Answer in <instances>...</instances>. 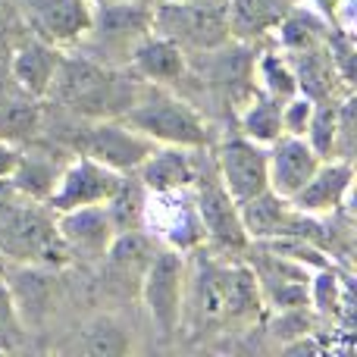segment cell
I'll list each match as a JSON object with an SVG mask.
<instances>
[{"label": "cell", "mask_w": 357, "mask_h": 357, "mask_svg": "<svg viewBox=\"0 0 357 357\" xmlns=\"http://www.w3.org/2000/svg\"><path fill=\"white\" fill-rule=\"evenodd\" d=\"M260 285L257 273L241 264H220V260H197L188 270L185 285V314L191 310L195 323H226L245 320L260 310Z\"/></svg>", "instance_id": "obj_1"}, {"label": "cell", "mask_w": 357, "mask_h": 357, "mask_svg": "<svg viewBox=\"0 0 357 357\" xmlns=\"http://www.w3.org/2000/svg\"><path fill=\"white\" fill-rule=\"evenodd\" d=\"M0 251L6 260L60 266L69 251L56 232V216L44 201L16 191L10 182H0Z\"/></svg>", "instance_id": "obj_2"}, {"label": "cell", "mask_w": 357, "mask_h": 357, "mask_svg": "<svg viewBox=\"0 0 357 357\" xmlns=\"http://www.w3.org/2000/svg\"><path fill=\"white\" fill-rule=\"evenodd\" d=\"M126 123L157 144H176L191 151H204L210 144V129L197 116V110L160 82H144L142 88H135V98L126 110Z\"/></svg>", "instance_id": "obj_3"}, {"label": "cell", "mask_w": 357, "mask_h": 357, "mask_svg": "<svg viewBox=\"0 0 357 357\" xmlns=\"http://www.w3.org/2000/svg\"><path fill=\"white\" fill-rule=\"evenodd\" d=\"M151 31L176 41L182 50H220L232 41L226 0H154Z\"/></svg>", "instance_id": "obj_4"}, {"label": "cell", "mask_w": 357, "mask_h": 357, "mask_svg": "<svg viewBox=\"0 0 357 357\" xmlns=\"http://www.w3.org/2000/svg\"><path fill=\"white\" fill-rule=\"evenodd\" d=\"M50 91H56V98L69 110L91 119L110 116L113 107L129 110L132 98H135V91H123V82L116 79L110 66H100L91 56H60V69H56Z\"/></svg>", "instance_id": "obj_5"}, {"label": "cell", "mask_w": 357, "mask_h": 357, "mask_svg": "<svg viewBox=\"0 0 357 357\" xmlns=\"http://www.w3.org/2000/svg\"><path fill=\"white\" fill-rule=\"evenodd\" d=\"M185 285H188V257L176 248H160L142 273V298L163 335H173L185 320Z\"/></svg>", "instance_id": "obj_6"}, {"label": "cell", "mask_w": 357, "mask_h": 357, "mask_svg": "<svg viewBox=\"0 0 357 357\" xmlns=\"http://www.w3.org/2000/svg\"><path fill=\"white\" fill-rule=\"evenodd\" d=\"M195 188V185H191ZM148 191V204H144V229L154 238H160L167 248L188 254L207 241L197 216L195 191Z\"/></svg>", "instance_id": "obj_7"}, {"label": "cell", "mask_w": 357, "mask_h": 357, "mask_svg": "<svg viewBox=\"0 0 357 357\" xmlns=\"http://www.w3.org/2000/svg\"><path fill=\"white\" fill-rule=\"evenodd\" d=\"M157 151V142H151L144 132L129 126L126 119H98L82 138V154L94 157L98 163L129 176Z\"/></svg>", "instance_id": "obj_8"}, {"label": "cell", "mask_w": 357, "mask_h": 357, "mask_svg": "<svg viewBox=\"0 0 357 357\" xmlns=\"http://www.w3.org/2000/svg\"><path fill=\"white\" fill-rule=\"evenodd\" d=\"M119 182H123V173L104 167L88 154H79L60 169V178H56L54 191L47 197V207L54 213H63V210L73 207L107 204V197L119 188Z\"/></svg>", "instance_id": "obj_9"}, {"label": "cell", "mask_w": 357, "mask_h": 357, "mask_svg": "<svg viewBox=\"0 0 357 357\" xmlns=\"http://www.w3.org/2000/svg\"><path fill=\"white\" fill-rule=\"evenodd\" d=\"M216 176L222 188L229 191L235 204L251 201L254 195L270 188V173H266V148L245 135L222 138L216 148Z\"/></svg>", "instance_id": "obj_10"}, {"label": "cell", "mask_w": 357, "mask_h": 357, "mask_svg": "<svg viewBox=\"0 0 357 357\" xmlns=\"http://www.w3.org/2000/svg\"><path fill=\"white\" fill-rule=\"evenodd\" d=\"M195 204H197V216H201V226L207 241H213L216 248H226V251H241L248 248V232L241 226L238 216V204L229 197V191L222 188L220 176L204 178L197 176L195 182Z\"/></svg>", "instance_id": "obj_11"}, {"label": "cell", "mask_w": 357, "mask_h": 357, "mask_svg": "<svg viewBox=\"0 0 357 357\" xmlns=\"http://www.w3.org/2000/svg\"><path fill=\"white\" fill-rule=\"evenodd\" d=\"M351 182H354L351 160L329 157V160H323L320 167H317V173L310 176L289 201H291V207L307 213V216H326V213H335L339 207L348 204Z\"/></svg>", "instance_id": "obj_12"}, {"label": "cell", "mask_w": 357, "mask_h": 357, "mask_svg": "<svg viewBox=\"0 0 357 357\" xmlns=\"http://www.w3.org/2000/svg\"><path fill=\"white\" fill-rule=\"evenodd\" d=\"M29 13L41 41L66 47L88 35L94 0H29Z\"/></svg>", "instance_id": "obj_13"}, {"label": "cell", "mask_w": 357, "mask_h": 357, "mask_svg": "<svg viewBox=\"0 0 357 357\" xmlns=\"http://www.w3.org/2000/svg\"><path fill=\"white\" fill-rule=\"evenodd\" d=\"M323 157L307 144L301 135H279L276 142L266 148V173H270V188L282 197H291L310 176Z\"/></svg>", "instance_id": "obj_14"}, {"label": "cell", "mask_w": 357, "mask_h": 357, "mask_svg": "<svg viewBox=\"0 0 357 357\" xmlns=\"http://www.w3.org/2000/svg\"><path fill=\"white\" fill-rule=\"evenodd\" d=\"M56 216V232H60L63 245H66L69 257H107V248L113 241V226L107 216L104 204H91V207H73L63 210Z\"/></svg>", "instance_id": "obj_15"}, {"label": "cell", "mask_w": 357, "mask_h": 357, "mask_svg": "<svg viewBox=\"0 0 357 357\" xmlns=\"http://www.w3.org/2000/svg\"><path fill=\"white\" fill-rule=\"evenodd\" d=\"M289 60L291 73H295V82H298V94L317 100H333V98H345L351 94V85L342 79L339 66L333 63L329 56V47L326 41L320 47H307V50H291L285 54Z\"/></svg>", "instance_id": "obj_16"}, {"label": "cell", "mask_w": 357, "mask_h": 357, "mask_svg": "<svg viewBox=\"0 0 357 357\" xmlns=\"http://www.w3.org/2000/svg\"><path fill=\"white\" fill-rule=\"evenodd\" d=\"M201 176V167L195 160L191 148L176 144H157V151L135 169V178L148 191H182L191 188Z\"/></svg>", "instance_id": "obj_17"}, {"label": "cell", "mask_w": 357, "mask_h": 357, "mask_svg": "<svg viewBox=\"0 0 357 357\" xmlns=\"http://www.w3.org/2000/svg\"><path fill=\"white\" fill-rule=\"evenodd\" d=\"M60 50L54 44L41 41H25L13 50V60H10V69H13V79L19 82L29 98H47L50 88H54V79H56V69H60Z\"/></svg>", "instance_id": "obj_18"}, {"label": "cell", "mask_w": 357, "mask_h": 357, "mask_svg": "<svg viewBox=\"0 0 357 357\" xmlns=\"http://www.w3.org/2000/svg\"><path fill=\"white\" fill-rule=\"evenodd\" d=\"M132 66L142 75L144 82H176L182 79L185 73V50L178 47L176 41L157 35V31H148L144 38H138V44L132 47Z\"/></svg>", "instance_id": "obj_19"}, {"label": "cell", "mask_w": 357, "mask_h": 357, "mask_svg": "<svg viewBox=\"0 0 357 357\" xmlns=\"http://www.w3.org/2000/svg\"><path fill=\"white\" fill-rule=\"evenodd\" d=\"M229 3V25L232 38H260L270 35L279 25V19L295 6V0H226Z\"/></svg>", "instance_id": "obj_20"}, {"label": "cell", "mask_w": 357, "mask_h": 357, "mask_svg": "<svg viewBox=\"0 0 357 357\" xmlns=\"http://www.w3.org/2000/svg\"><path fill=\"white\" fill-rule=\"evenodd\" d=\"M329 29H333V25H329L326 19L317 16L310 6H304V3L295 0V6L279 19V25L273 29V35H276L279 44H282V54H291V50L320 47V44L326 41Z\"/></svg>", "instance_id": "obj_21"}, {"label": "cell", "mask_w": 357, "mask_h": 357, "mask_svg": "<svg viewBox=\"0 0 357 357\" xmlns=\"http://www.w3.org/2000/svg\"><path fill=\"white\" fill-rule=\"evenodd\" d=\"M144 204H148V188L135 178V173L123 176L119 188L107 197L104 210L110 216L113 232H135V229H144Z\"/></svg>", "instance_id": "obj_22"}, {"label": "cell", "mask_w": 357, "mask_h": 357, "mask_svg": "<svg viewBox=\"0 0 357 357\" xmlns=\"http://www.w3.org/2000/svg\"><path fill=\"white\" fill-rule=\"evenodd\" d=\"M241 135L264 144V148H270V144L282 135V104L260 91L257 98L245 107V113H241Z\"/></svg>", "instance_id": "obj_23"}, {"label": "cell", "mask_w": 357, "mask_h": 357, "mask_svg": "<svg viewBox=\"0 0 357 357\" xmlns=\"http://www.w3.org/2000/svg\"><path fill=\"white\" fill-rule=\"evenodd\" d=\"M56 178H60V169L50 167L47 157H41V154H35V157L19 154L16 169H13V176L6 178V182H10L16 191H22V195H29V197H35V201L47 204V197H50V191H54Z\"/></svg>", "instance_id": "obj_24"}, {"label": "cell", "mask_w": 357, "mask_h": 357, "mask_svg": "<svg viewBox=\"0 0 357 357\" xmlns=\"http://www.w3.org/2000/svg\"><path fill=\"white\" fill-rule=\"evenodd\" d=\"M339 113H342V98L333 100H317L314 110H310L307 129H304V138L307 144L323 157H335V138H339Z\"/></svg>", "instance_id": "obj_25"}, {"label": "cell", "mask_w": 357, "mask_h": 357, "mask_svg": "<svg viewBox=\"0 0 357 357\" xmlns=\"http://www.w3.org/2000/svg\"><path fill=\"white\" fill-rule=\"evenodd\" d=\"M257 79H260V91L270 94V98H276L279 104L298 94L295 73H291L285 54H273V50L260 54V60H257Z\"/></svg>", "instance_id": "obj_26"}, {"label": "cell", "mask_w": 357, "mask_h": 357, "mask_svg": "<svg viewBox=\"0 0 357 357\" xmlns=\"http://www.w3.org/2000/svg\"><path fill=\"white\" fill-rule=\"evenodd\" d=\"M79 348L88 354H126L129 351V335L113 317H100L91 326H85V333L79 335Z\"/></svg>", "instance_id": "obj_27"}, {"label": "cell", "mask_w": 357, "mask_h": 357, "mask_svg": "<svg viewBox=\"0 0 357 357\" xmlns=\"http://www.w3.org/2000/svg\"><path fill=\"white\" fill-rule=\"evenodd\" d=\"M307 304H314L323 317H339V310L345 307V295H342V282L335 270L320 266V273L307 285Z\"/></svg>", "instance_id": "obj_28"}, {"label": "cell", "mask_w": 357, "mask_h": 357, "mask_svg": "<svg viewBox=\"0 0 357 357\" xmlns=\"http://www.w3.org/2000/svg\"><path fill=\"white\" fill-rule=\"evenodd\" d=\"M310 110H314V100L304 98V94H295V98L282 100V135H301L304 138Z\"/></svg>", "instance_id": "obj_29"}, {"label": "cell", "mask_w": 357, "mask_h": 357, "mask_svg": "<svg viewBox=\"0 0 357 357\" xmlns=\"http://www.w3.org/2000/svg\"><path fill=\"white\" fill-rule=\"evenodd\" d=\"M298 3H304V6H310V10L317 13V16H323L329 25L339 19V13L345 10V6H351L354 0H298Z\"/></svg>", "instance_id": "obj_30"}, {"label": "cell", "mask_w": 357, "mask_h": 357, "mask_svg": "<svg viewBox=\"0 0 357 357\" xmlns=\"http://www.w3.org/2000/svg\"><path fill=\"white\" fill-rule=\"evenodd\" d=\"M19 154H22V151H19L16 144L0 138V182H6V178L13 176V169H16V163H19Z\"/></svg>", "instance_id": "obj_31"}, {"label": "cell", "mask_w": 357, "mask_h": 357, "mask_svg": "<svg viewBox=\"0 0 357 357\" xmlns=\"http://www.w3.org/2000/svg\"><path fill=\"white\" fill-rule=\"evenodd\" d=\"M3 276H6V254L0 251V279H3Z\"/></svg>", "instance_id": "obj_32"}, {"label": "cell", "mask_w": 357, "mask_h": 357, "mask_svg": "<svg viewBox=\"0 0 357 357\" xmlns=\"http://www.w3.org/2000/svg\"><path fill=\"white\" fill-rule=\"evenodd\" d=\"M98 3V0H94ZM119 3H154V0H119Z\"/></svg>", "instance_id": "obj_33"}, {"label": "cell", "mask_w": 357, "mask_h": 357, "mask_svg": "<svg viewBox=\"0 0 357 357\" xmlns=\"http://www.w3.org/2000/svg\"><path fill=\"white\" fill-rule=\"evenodd\" d=\"M169 3H176V0H169Z\"/></svg>", "instance_id": "obj_34"}]
</instances>
